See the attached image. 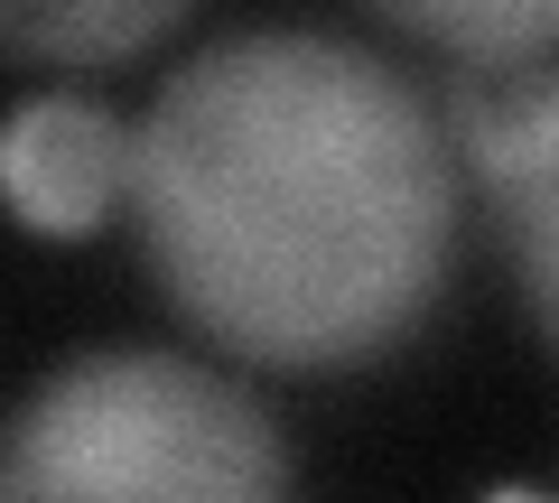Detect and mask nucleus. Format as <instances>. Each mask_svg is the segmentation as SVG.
<instances>
[{
	"label": "nucleus",
	"instance_id": "1",
	"mask_svg": "<svg viewBox=\"0 0 559 503\" xmlns=\"http://www.w3.org/2000/svg\"><path fill=\"white\" fill-rule=\"evenodd\" d=\"M121 205L197 336L271 373H345L439 299L457 149L373 47L252 28L178 65L131 121Z\"/></svg>",
	"mask_w": 559,
	"mask_h": 503
},
{
	"label": "nucleus",
	"instance_id": "2",
	"mask_svg": "<svg viewBox=\"0 0 559 503\" xmlns=\"http://www.w3.org/2000/svg\"><path fill=\"white\" fill-rule=\"evenodd\" d=\"M0 503H289V439L187 355H84L0 439Z\"/></svg>",
	"mask_w": 559,
	"mask_h": 503
},
{
	"label": "nucleus",
	"instance_id": "3",
	"mask_svg": "<svg viewBox=\"0 0 559 503\" xmlns=\"http://www.w3.org/2000/svg\"><path fill=\"white\" fill-rule=\"evenodd\" d=\"M448 149L485 187L503 252H513V280L559 355V65L466 75L448 94Z\"/></svg>",
	"mask_w": 559,
	"mask_h": 503
},
{
	"label": "nucleus",
	"instance_id": "4",
	"mask_svg": "<svg viewBox=\"0 0 559 503\" xmlns=\"http://www.w3.org/2000/svg\"><path fill=\"white\" fill-rule=\"evenodd\" d=\"M121 168H131V121H112L103 103H75V94L28 103L0 131V196L38 233H94L121 205Z\"/></svg>",
	"mask_w": 559,
	"mask_h": 503
},
{
	"label": "nucleus",
	"instance_id": "5",
	"mask_svg": "<svg viewBox=\"0 0 559 503\" xmlns=\"http://www.w3.org/2000/svg\"><path fill=\"white\" fill-rule=\"evenodd\" d=\"M187 20V0H0V57L20 65H121Z\"/></svg>",
	"mask_w": 559,
	"mask_h": 503
},
{
	"label": "nucleus",
	"instance_id": "6",
	"mask_svg": "<svg viewBox=\"0 0 559 503\" xmlns=\"http://www.w3.org/2000/svg\"><path fill=\"white\" fill-rule=\"evenodd\" d=\"M364 10L411 28L439 57L476 65V75H513V65L559 57V0H364Z\"/></svg>",
	"mask_w": 559,
	"mask_h": 503
}]
</instances>
